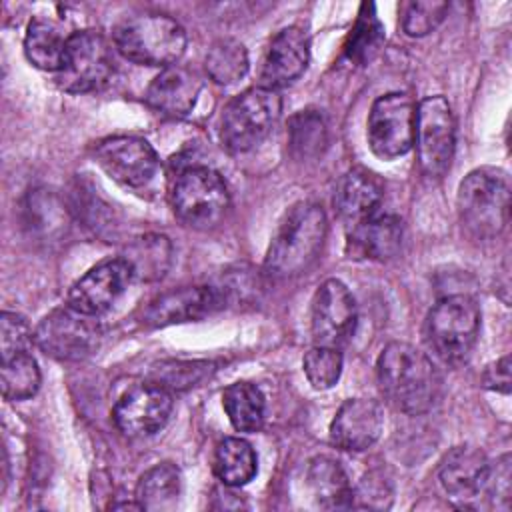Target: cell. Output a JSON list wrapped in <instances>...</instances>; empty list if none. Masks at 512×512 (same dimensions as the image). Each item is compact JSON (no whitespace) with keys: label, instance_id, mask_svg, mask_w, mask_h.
Masks as SVG:
<instances>
[{"label":"cell","instance_id":"4fadbf2b","mask_svg":"<svg viewBox=\"0 0 512 512\" xmlns=\"http://www.w3.org/2000/svg\"><path fill=\"white\" fill-rule=\"evenodd\" d=\"M96 164L116 182L140 188L146 186L160 162L152 144L138 136H110L94 148Z\"/></svg>","mask_w":512,"mask_h":512},{"label":"cell","instance_id":"d6986e66","mask_svg":"<svg viewBox=\"0 0 512 512\" xmlns=\"http://www.w3.org/2000/svg\"><path fill=\"white\" fill-rule=\"evenodd\" d=\"M490 462L486 454L470 444L452 448L440 462L438 478L454 500H472L488 486Z\"/></svg>","mask_w":512,"mask_h":512},{"label":"cell","instance_id":"e0dca14e","mask_svg":"<svg viewBox=\"0 0 512 512\" xmlns=\"http://www.w3.org/2000/svg\"><path fill=\"white\" fill-rule=\"evenodd\" d=\"M310 44L308 36L298 26L282 28L272 40L262 60L260 86L278 90L294 82L308 66Z\"/></svg>","mask_w":512,"mask_h":512},{"label":"cell","instance_id":"9a60e30c","mask_svg":"<svg viewBox=\"0 0 512 512\" xmlns=\"http://www.w3.org/2000/svg\"><path fill=\"white\" fill-rule=\"evenodd\" d=\"M132 280V270L122 256L104 260L72 284L68 306L86 316H98L124 294Z\"/></svg>","mask_w":512,"mask_h":512},{"label":"cell","instance_id":"44dd1931","mask_svg":"<svg viewBox=\"0 0 512 512\" xmlns=\"http://www.w3.org/2000/svg\"><path fill=\"white\" fill-rule=\"evenodd\" d=\"M200 88L202 84L194 72L174 64L164 68L150 82L146 90V102L150 108L164 116L182 118L192 112Z\"/></svg>","mask_w":512,"mask_h":512},{"label":"cell","instance_id":"9c48e42d","mask_svg":"<svg viewBox=\"0 0 512 512\" xmlns=\"http://www.w3.org/2000/svg\"><path fill=\"white\" fill-rule=\"evenodd\" d=\"M114 72V58L108 40L96 30L72 32L56 82L72 94L102 88Z\"/></svg>","mask_w":512,"mask_h":512},{"label":"cell","instance_id":"1f68e13d","mask_svg":"<svg viewBox=\"0 0 512 512\" xmlns=\"http://www.w3.org/2000/svg\"><path fill=\"white\" fill-rule=\"evenodd\" d=\"M328 142V130L322 114L314 110H300L292 116L288 128V144L294 156L314 158L322 154Z\"/></svg>","mask_w":512,"mask_h":512},{"label":"cell","instance_id":"cb8c5ba5","mask_svg":"<svg viewBox=\"0 0 512 512\" xmlns=\"http://www.w3.org/2000/svg\"><path fill=\"white\" fill-rule=\"evenodd\" d=\"M68 40L70 34H66L62 24L46 16H36L26 28L24 54L36 68L58 72L64 62Z\"/></svg>","mask_w":512,"mask_h":512},{"label":"cell","instance_id":"4dcf8cb0","mask_svg":"<svg viewBox=\"0 0 512 512\" xmlns=\"http://www.w3.org/2000/svg\"><path fill=\"white\" fill-rule=\"evenodd\" d=\"M0 388L6 400H26L38 392L40 370L30 352H20L2 360Z\"/></svg>","mask_w":512,"mask_h":512},{"label":"cell","instance_id":"8fae6325","mask_svg":"<svg viewBox=\"0 0 512 512\" xmlns=\"http://www.w3.org/2000/svg\"><path fill=\"white\" fill-rule=\"evenodd\" d=\"M416 104L406 92H388L374 100L368 114L370 150L384 160L404 156L414 146Z\"/></svg>","mask_w":512,"mask_h":512},{"label":"cell","instance_id":"74e56055","mask_svg":"<svg viewBox=\"0 0 512 512\" xmlns=\"http://www.w3.org/2000/svg\"><path fill=\"white\" fill-rule=\"evenodd\" d=\"M482 382L486 388L508 394L510 392V356H502L484 370Z\"/></svg>","mask_w":512,"mask_h":512},{"label":"cell","instance_id":"f1b7e54d","mask_svg":"<svg viewBox=\"0 0 512 512\" xmlns=\"http://www.w3.org/2000/svg\"><path fill=\"white\" fill-rule=\"evenodd\" d=\"M180 484V470L172 462H160L140 476L136 502L144 510L170 508L178 500Z\"/></svg>","mask_w":512,"mask_h":512},{"label":"cell","instance_id":"484cf974","mask_svg":"<svg viewBox=\"0 0 512 512\" xmlns=\"http://www.w3.org/2000/svg\"><path fill=\"white\" fill-rule=\"evenodd\" d=\"M382 44H384V26L378 20L376 6L372 2H364L342 46V58L350 66H366L378 56Z\"/></svg>","mask_w":512,"mask_h":512},{"label":"cell","instance_id":"836d02e7","mask_svg":"<svg viewBox=\"0 0 512 512\" xmlns=\"http://www.w3.org/2000/svg\"><path fill=\"white\" fill-rule=\"evenodd\" d=\"M450 4L438 0L410 2L402 14V30L408 36H426L430 34L448 14Z\"/></svg>","mask_w":512,"mask_h":512},{"label":"cell","instance_id":"30bf717a","mask_svg":"<svg viewBox=\"0 0 512 512\" xmlns=\"http://www.w3.org/2000/svg\"><path fill=\"white\" fill-rule=\"evenodd\" d=\"M90 318L70 306L56 308L36 326L34 342L56 360H84L98 350L102 338L100 326Z\"/></svg>","mask_w":512,"mask_h":512},{"label":"cell","instance_id":"8992f818","mask_svg":"<svg viewBox=\"0 0 512 512\" xmlns=\"http://www.w3.org/2000/svg\"><path fill=\"white\" fill-rule=\"evenodd\" d=\"M282 110V98L276 90L252 86L232 98L220 118V142L230 154H242L258 146Z\"/></svg>","mask_w":512,"mask_h":512},{"label":"cell","instance_id":"d4e9b609","mask_svg":"<svg viewBox=\"0 0 512 512\" xmlns=\"http://www.w3.org/2000/svg\"><path fill=\"white\" fill-rule=\"evenodd\" d=\"M122 258L128 262L136 280L154 282L164 278L170 268L172 244L162 234H144L124 248Z\"/></svg>","mask_w":512,"mask_h":512},{"label":"cell","instance_id":"52a82bcc","mask_svg":"<svg viewBox=\"0 0 512 512\" xmlns=\"http://www.w3.org/2000/svg\"><path fill=\"white\" fill-rule=\"evenodd\" d=\"M170 204L178 220L204 230L224 218L230 206V192L216 170L190 164L178 170L170 188Z\"/></svg>","mask_w":512,"mask_h":512},{"label":"cell","instance_id":"d6a6232c","mask_svg":"<svg viewBox=\"0 0 512 512\" xmlns=\"http://www.w3.org/2000/svg\"><path fill=\"white\" fill-rule=\"evenodd\" d=\"M304 374L312 388L328 390L332 388L342 374V354L338 348L330 346H314L304 354L302 360Z\"/></svg>","mask_w":512,"mask_h":512},{"label":"cell","instance_id":"6da1fadb","mask_svg":"<svg viewBox=\"0 0 512 512\" xmlns=\"http://www.w3.org/2000/svg\"><path fill=\"white\" fill-rule=\"evenodd\" d=\"M376 378L384 398L404 414H424L440 398L442 378L434 362L408 342H390L378 356Z\"/></svg>","mask_w":512,"mask_h":512},{"label":"cell","instance_id":"ba28073f","mask_svg":"<svg viewBox=\"0 0 512 512\" xmlns=\"http://www.w3.org/2000/svg\"><path fill=\"white\" fill-rule=\"evenodd\" d=\"M414 144L422 172L428 178H442L452 164L456 146L454 112L444 96H428L416 106Z\"/></svg>","mask_w":512,"mask_h":512},{"label":"cell","instance_id":"ac0fdd59","mask_svg":"<svg viewBox=\"0 0 512 512\" xmlns=\"http://www.w3.org/2000/svg\"><path fill=\"white\" fill-rule=\"evenodd\" d=\"M382 426L384 416L376 400L350 398L338 408L330 424V440L340 450L360 452L380 438Z\"/></svg>","mask_w":512,"mask_h":512},{"label":"cell","instance_id":"5b68a950","mask_svg":"<svg viewBox=\"0 0 512 512\" xmlns=\"http://www.w3.org/2000/svg\"><path fill=\"white\" fill-rule=\"evenodd\" d=\"M480 332V306L468 294H450L438 300L426 316L424 340L448 364L468 358Z\"/></svg>","mask_w":512,"mask_h":512},{"label":"cell","instance_id":"f546056e","mask_svg":"<svg viewBox=\"0 0 512 512\" xmlns=\"http://www.w3.org/2000/svg\"><path fill=\"white\" fill-rule=\"evenodd\" d=\"M208 76L222 86L242 80L248 72V52L242 42L234 38H222L214 42L206 54Z\"/></svg>","mask_w":512,"mask_h":512},{"label":"cell","instance_id":"7c38bea8","mask_svg":"<svg viewBox=\"0 0 512 512\" xmlns=\"http://www.w3.org/2000/svg\"><path fill=\"white\" fill-rule=\"evenodd\" d=\"M356 322V302L346 284L336 278L324 280L312 298L310 328L314 344L340 350L352 338Z\"/></svg>","mask_w":512,"mask_h":512},{"label":"cell","instance_id":"7a4b0ae2","mask_svg":"<svg viewBox=\"0 0 512 512\" xmlns=\"http://www.w3.org/2000/svg\"><path fill=\"white\" fill-rule=\"evenodd\" d=\"M328 220L320 204L298 202L280 222L264 258V272L274 280L304 274L320 256Z\"/></svg>","mask_w":512,"mask_h":512},{"label":"cell","instance_id":"277c9868","mask_svg":"<svg viewBox=\"0 0 512 512\" xmlns=\"http://www.w3.org/2000/svg\"><path fill=\"white\" fill-rule=\"evenodd\" d=\"M460 222L476 238L498 236L510 220V178L502 168L472 170L458 188Z\"/></svg>","mask_w":512,"mask_h":512},{"label":"cell","instance_id":"83f0119b","mask_svg":"<svg viewBox=\"0 0 512 512\" xmlns=\"http://www.w3.org/2000/svg\"><path fill=\"white\" fill-rule=\"evenodd\" d=\"M222 406L238 432H256L264 424V394L250 382H234L222 392Z\"/></svg>","mask_w":512,"mask_h":512},{"label":"cell","instance_id":"603a6c76","mask_svg":"<svg viewBox=\"0 0 512 512\" xmlns=\"http://www.w3.org/2000/svg\"><path fill=\"white\" fill-rule=\"evenodd\" d=\"M308 488L312 492L314 502L320 508L336 510V508H350L354 504V490L352 484L340 466L330 456H316L308 462L306 472Z\"/></svg>","mask_w":512,"mask_h":512},{"label":"cell","instance_id":"2e32d148","mask_svg":"<svg viewBox=\"0 0 512 512\" xmlns=\"http://www.w3.org/2000/svg\"><path fill=\"white\" fill-rule=\"evenodd\" d=\"M222 294L212 286H184L156 296L142 312L146 326H170L200 320L222 306Z\"/></svg>","mask_w":512,"mask_h":512},{"label":"cell","instance_id":"3957f363","mask_svg":"<svg viewBox=\"0 0 512 512\" xmlns=\"http://www.w3.org/2000/svg\"><path fill=\"white\" fill-rule=\"evenodd\" d=\"M112 40L126 60L142 66H174L186 50L184 28L174 18L160 12H142L122 18L112 30Z\"/></svg>","mask_w":512,"mask_h":512},{"label":"cell","instance_id":"8d00e7d4","mask_svg":"<svg viewBox=\"0 0 512 512\" xmlns=\"http://www.w3.org/2000/svg\"><path fill=\"white\" fill-rule=\"evenodd\" d=\"M354 498H360L358 506L362 508H388L392 500V486L378 472H370L362 480L358 492H354Z\"/></svg>","mask_w":512,"mask_h":512},{"label":"cell","instance_id":"e575fe53","mask_svg":"<svg viewBox=\"0 0 512 512\" xmlns=\"http://www.w3.org/2000/svg\"><path fill=\"white\" fill-rule=\"evenodd\" d=\"M34 334L28 322L16 312H2L0 316V354L2 360L20 352H28Z\"/></svg>","mask_w":512,"mask_h":512},{"label":"cell","instance_id":"4316f807","mask_svg":"<svg viewBox=\"0 0 512 512\" xmlns=\"http://www.w3.org/2000/svg\"><path fill=\"white\" fill-rule=\"evenodd\" d=\"M258 470V458L250 442L244 438L228 436L218 442L214 450V474L226 486L248 484Z\"/></svg>","mask_w":512,"mask_h":512},{"label":"cell","instance_id":"d590c367","mask_svg":"<svg viewBox=\"0 0 512 512\" xmlns=\"http://www.w3.org/2000/svg\"><path fill=\"white\" fill-rule=\"evenodd\" d=\"M206 368H210L208 362H170L156 370L154 382L166 390L194 386L206 376Z\"/></svg>","mask_w":512,"mask_h":512},{"label":"cell","instance_id":"7402d4cb","mask_svg":"<svg viewBox=\"0 0 512 512\" xmlns=\"http://www.w3.org/2000/svg\"><path fill=\"white\" fill-rule=\"evenodd\" d=\"M380 202L382 184L370 170L362 166L350 168L336 186L334 206L348 226H354L376 214Z\"/></svg>","mask_w":512,"mask_h":512},{"label":"cell","instance_id":"5bb4252c","mask_svg":"<svg viewBox=\"0 0 512 512\" xmlns=\"http://www.w3.org/2000/svg\"><path fill=\"white\" fill-rule=\"evenodd\" d=\"M172 394L160 384H140L120 396L112 410L116 428L132 438L158 432L170 418Z\"/></svg>","mask_w":512,"mask_h":512},{"label":"cell","instance_id":"ffe728a7","mask_svg":"<svg viewBox=\"0 0 512 512\" xmlns=\"http://www.w3.org/2000/svg\"><path fill=\"white\" fill-rule=\"evenodd\" d=\"M402 220L392 214H372L370 218L348 226L346 252L350 258L390 260L402 246Z\"/></svg>","mask_w":512,"mask_h":512}]
</instances>
